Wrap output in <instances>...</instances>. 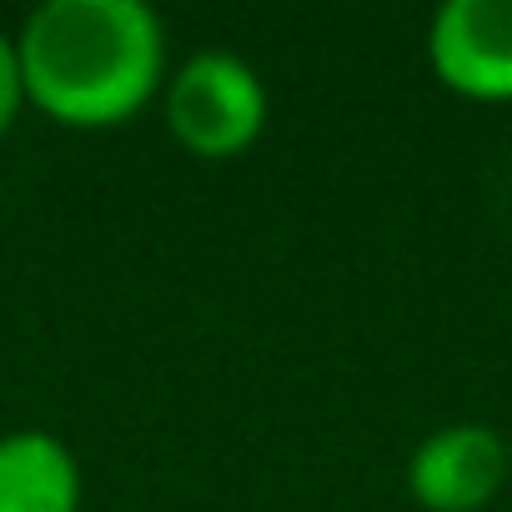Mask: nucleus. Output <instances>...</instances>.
<instances>
[{
  "mask_svg": "<svg viewBox=\"0 0 512 512\" xmlns=\"http://www.w3.org/2000/svg\"><path fill=\"white\" fill-rule=\"evenodd\" d=\"M512 477V447L482 422H452L417 442L407 487L427 512H477Z\"/></svg>",
  "mask_w": 512,
  "mask_h": 512,
  "instance_id": "nucleus-4",
  "label": "nucleus"
},
{
  "mask_svg": "<svg viewBox=\"0 0 512 512\" xmlns=\"http://www.w3.org/2000/svg\"><path fill=\"white\" fill-rule=\"evenodd\" d=\"M21 101H26V81H21V51H16V41H11L6 31H0V136L11 131V121H16Z\"/></svg>",
  "mask_w": 512,
  "mask_h": 512,
  "instance_id": "nucleus-6",
  "label": "nucleus"
},
{
  "mask_svg": "<svg viewBox=\"0 0 512 512\" xmlns=\"http://www.w3.org/2000/svg\"><path fill=\"white\" fill-rule=\"evenodd\" d=\"M16 51L26 101L76 131L131 121L166 76V31L141 0H46Z\"/></svg>",
  "mask_w": 512,
  "mask_h": 512,
  "instance_id": "nucleus-1",
  "label": "nucleus"
},
{
  "mask_svg": "<svg viewBox=\"0 0 512 512\" xmlns=\"http://www.w3.org/2000/svg\"><path fill=\"white\" fill-rule=\"evenodd\" d=\"M166 121L191 156L231 161L267 126V86L241 56L201 51L166 81Z\"/></svg>",
  "mask_w": 512,
  "mask_h": 512,
  "instance_id": "nucleus-2",
  "label": "nucleus"
},
{
  "mask_svg": "<svg viewBox=\"0 0 512 512\" xmlns=\"http://www.w3.org/2000/svg\"><path fill=\"white\" fill-rule=\"evenodd\" d=\"M432 71L467 101H512V0H447L427 31Z\"/></svg>",
  "mask_w": 512,
  "mask_h": 512,
  "instance_id": "nucleus-3",
  "label": "nucleus"
},
{
  "mask_svg": "<svg viewBox=\"0 0 512 512\" xmlns=\"http://www.w3.org/2000/svg\"><path fill=\"white\" fill-rule=\"evenodd\" d=\"M0 512H81V467L51 432L0 437Z\"/></svg>",
  "mask_w": 512,
  "mask_h": 512,
  "instance_id": "nucleus-5",
  "label": "nucleus"
}]
</instances>
